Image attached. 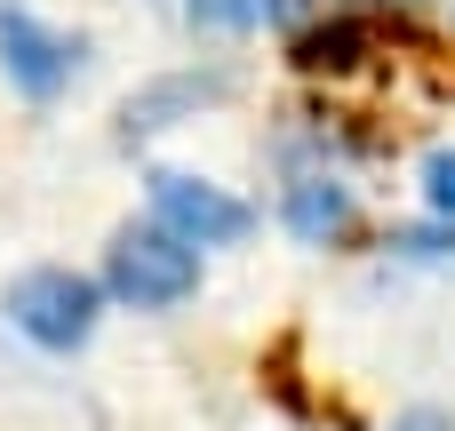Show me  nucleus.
I'll return each mask as SVG.
<instances>
[{
    "label": "nucleus",
    "mask_w": 455,
    "mask_h": 431,
    "mask_svg": "<svg viewBox=\"0 0 455 431\" xmlns=\"http://www.w3.org/2000/svg\"><path fill=\"white\" fill-rule=\"evenodd\" d=\"M0 312H8V328H16L24 344H40V352H80V344L96 336V320H104V280H88V272H72V264H32V272L8 280Z\"/></svg>",
    "instance_id": "1"
},
{
    "label": "nucleus",
    "mask_w": 455,
    "mask_h": 431,
    "mask_svg": "<svg viewBox=\"0 0 455 431\" xmlns=\"http://www.w3.org/2000/svg\"><path fill=\"white\" fill-rule=\"evenodd\" d=\"M200 288V248H184L160 224H120L104 248V296L128 312H168Z\"/></svg>",
    "instance_id": "2"
},
{
    "label": "nucleus",
    "mask_w": 455,
    "mask_h": 431,
    "mask_svg": "<svg viewBox=\"0 0 455 431\" xmlns=\"http://www.w3.org/2000/svg\"><path fill=\"white\" fill-rule=\"evenodd\" d=\"M144 200H152V224L176 232L184 248H240V240L256 232V208H248L240 192L192 176V168H152V176H144Z\"/></svg>",
    "instance_id": "3"
},
{
    "label": "nucleus",
    "mask_w": 455,
    "mask_h": 431,
    "mask_svg": "<svg viewBox=\"0 0 455 431\" xmlns=\"http://www.w3.org/2000/svg\"><path fill=\"white\" fill-rule=\"evenodd\" d=\"M0 72H8L16 96L56 104L72 88V72H80V40L56 32V24H40L32 8H0Z\"/></svg>",
    "instance_id": "4"
},
{
    "label": "nucleus",
    "mask_w": 455,
    "mask_h": 431,
    "mask_svg": "<svg viewBox=\"0 0 455 431\" xmlns=\"http://www.w3.org/2000/svg\"><path fill=\"white\" fill-rule=\"evenodd\" d=\"M232 96V72H160V80H144V88H128V104H120V144H144V136H160V128H184V120H200L208 104H224Z\"/></svg>",
    "instance_id": "5"
},
{
    "label": "nucleus",
    "mask_w": 455,
    "mask_h": 431,
    "mask_svg": "<svg viewBox=\"0 0 455 431\" xmlns=\"http://www.w3.org/2000/svg\"><path fill=\"white\" fill-rule=\"evenodd\" d=\"M280 224H288L304 248H328V240H344V232L360 224V200H352V184H336V176H296L288 200H280Z\"/></svg>",
    "instance_id": "6"
},
{
    "label": "nucleus",
    "mask_w": 455,
    "mask_h": 431,
    "mask_svg": "<svg viewBox=\"0 0 455 431\" xmlns=\"http://www.w3.org/2000/svg\"><path fill=\"white\" fill-rule=\"evenodd\" d=\"M288 56H296L304 72H352V64L376 56V24H360V16H320V24H304V32L288 40Z\"/></svg>",
    "instance_id": "7"
},
{
    "label": "nucleus",
    "mask_w": 455,
    "mask_h": 431,
    "mask_svg": "<svg viewBox=\"0 0 455 431\" xmlns=\"http://www.w3.org/2000/svg\"><path fill=\"white\" fill-rule=\"evenodd\" d=\"M184 16L200 32H256L272 16V0H184Z\"/></svg>",
    "instance_id": "8"
},
{
    "label": "nucleus",
    "mask_w": 455,
    "mask_h": 431,
    "mask_svg": "<svg viewBox=\"0 0 455 431\" xmlns=\"http://www.w3.org/2000/svg\"><path fill=\"white\" fill-rule=\"evenodd\" d=\"M424 208H432L440 224H455V144H440V152L424 160Z\"/></svg>",
    "instance_id": "9"
},
{
    "label": "nucleus",
    "mask_w": 455,
    "mask_h": 431,
    "mask_svg": "<svg viewBox=\"0 0 455 431\" xmlns=\"http://www.w3.org/2000/svg\"><path fill=\"white\" fill-rule=\"evenodd\" d=\"M392 248H408V256H455V224H416V232H400Z\"/></svg>",
    "instance_id": "10"
},
{
    "label": "nucleus",
    "mask_w": 455,
    "mask_h": 431,
    "mask_svg": "<svg viewBox=\"0 0 455 431\" xmlns=\"http://www.w3.org/2000/svg\"><path fill=\"white\" fill-rule=\"evenodd\" d=\"M392 431H455V416H448V408H408Z\"/></svg>",
    "instance_id": "11"
}]
</instances>
